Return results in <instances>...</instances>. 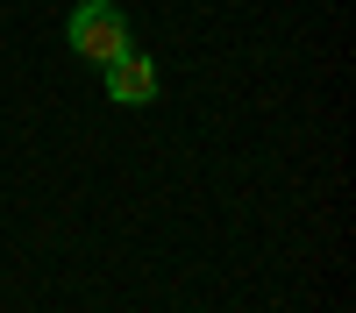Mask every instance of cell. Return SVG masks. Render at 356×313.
<instances>
[{
	"mask_svg": "<svg viewBox=\"0 0 356 313\" xmlns=\"http://www.w3.org/2000/svg\"><path fill=\"white\" fill-rule=\"evenodd\" d=\"M65 43H72V57H86V65H114V57L129 50V15L114 8V0H79L65 15Z\"/></svg>",
	"mask_w": 356,
	"mask_h": 313,
	"instance_id": "1",
	"label": "cell"
},
{
	"mask_svg": "<svg viewBox=\"0 0 356 313\" xmlns=\"http://www.w3.org/2000/svg\"><path fill=\"white\" fill-rule=\"evenodd\" d=\"M157 93H164V71H157V57L129 43V50L107 65V100H114V107H150Z\"/></svg>",
	"mask_w": 356,
	"mask_h": 313,
	"instance_id": "2",
	"label": "cell"
}]
</instances>
